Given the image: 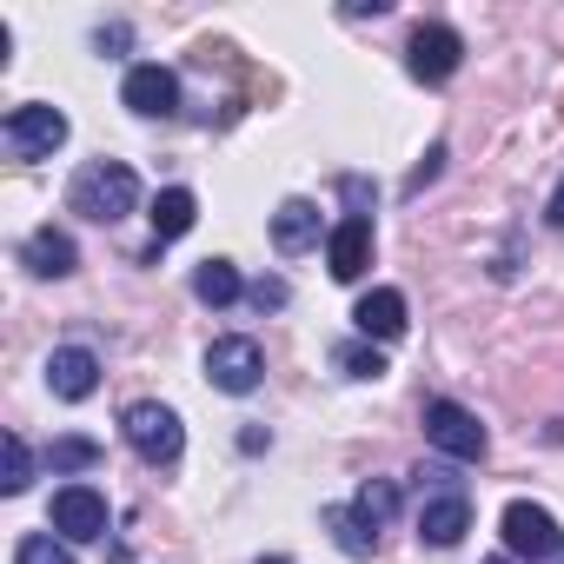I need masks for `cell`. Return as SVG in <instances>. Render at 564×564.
I'll return each instance as SVG.
<instances>
[{"label":"cell","instance_id":"1","mask_svg":"<svg viewBox=\"0 0 564 564\" xmlns=\"http://www.w3.org/2000/svg\"><path fill=\"white\" fill-rule=\"evenodd\" d=\"M67 206H74L80 219L113 226V219H127V213L140 206V173H133L127 160H94V166H80V173H74Z\"/></svg>","mask_w":564,"mask_h":564},{"label":"cell","instance_id":"2","mask_svg":"<svg viewBox=\"0 0 564 564\" xmlns=\"http://www.w3.org/2000/svg\"><path fill=\"white\" fill-rule=\"evenodd\" d=\"M67 113L61 107H47V100H28V107H14L8 120H0V147H8L14 160H54L61 147H67Z\"/></svg>","mask_w":564,"mask_h":564},{"label":"cell","instance_id":"3","mask_svg":"<svg viewBox=\"0 0 564 564\" xmlns=\"http://www.w3.org/2000/svg\"><path fill=\"white\" fill-rule=\"evenodd\" d=\"M120 432H127V445H133L147 465H173V458L186 452V425H180V412H173V405H160V399L127 405Z\"/></svg>","mask_w":564,"mask_h":564},{"label":"cell","instance_id":"4","mask_svg":"<svg viewBox=\"0 0 564 564\" xmlns=\"http://www.w3.org/2000/svg\"><path fill=\"white\" fill-rule=\"evenodd\" d=\"M498 531H505V551H511V557H524V564H551V557L564 551L557 518H551L544 505H531V498H511V505H505V518H498Z\"/></svg>","mask_w":564,"mask_h":564},{"label":"cell","instance_id":"5","mask_svg":"<svg viewBox=\"0 0 564 564\" xmlns=\"http://www.w3.org/2000/svg\"><path fill=\"white\" fill-rule=\"evenodd\" d=\"M425 438L445 458H458V465H478L485 445H491V432L478 425V412H465L458 399H425Z\"/></svg>","mask_w":564,"mask_h":564},{"label":"cell","instance_id":"6","mask_svg":"<svg viewBox=\"0 0 564 564\" xmlns=\"http://www.w3.org/2000/svg\"><path fill=\"white\" fill-rule=\"evenodd\" d=\"M438 485L425 491V505H419V544H432V551H452L465 531H471V498H465V485H452L445 471H432Z\"/></svg>","mask_w":564,"mask_h":564},{"label":"cell","instance_id":"7","mask_svg":"<svg viewBox=\"0 0 564 564\" xmlns=\"http://www.w3.org/2000/svg\"><path fill=\"white\" fill-rule=\"evenodd\" d=\"M405 67H412V80H425V87L452 80V74L465 67V41H458V28H445V21H419V28H412V47H405Z\"/></svg>","mask_w":564,"mask_h":564},{"label":"cell","instance_id":"8","mask_svg":"<svg viewBox=\"0 0 564 564\" xmlns=\"http://www.w3.org/2000/svg\"><path fill=\"white\" fill-rule=\"evenodd\" d=\"M206 379H213L219 392L246 399V392L265 379V352H259L252 339H213V346H206Z\"/></svg>","mask_w":564,"mask_h":564},{"label":"cell","instance_id":"9","mask_svg":"<svg viewBox=\"0 0 564 564\" xmlns=\"http://www.w3.org/2000/svg\"><path fill=\"white\" fill-rule=\"evenodd\" d=\"M54 531H61L67 544L107 538V498H100L94 485H61V491H54Z\"/></svg>","mask_w":564,"mask_h":564},{"label":"cell","instance_id":"10","mask_svg":"<svg viewBox=\"0 0 564 564\" xmlns=\"http://www.w3.org/2000/svg\"><path fill=\"white\" fill-rule=\"evenodd\" d=\"M120 100H127L140 120H166V113H180V74H173V67H160V61H147V67H133V74H127Z\"/></svg>","mask_w":564,"mask_h":564},{"label":"cell","instance_id":"11","mask_svg":"<svg viewBox=\"0 0 564 564\" xmlns=\"http://www.w3.org/2000/svg\"><path fill=\"white\" fill-rule=\"evenodd\" d=\"M47 386H54V399L80 405V399L100 392V359H94L87 346H54V352H47Z\"/></svg>","mask_w":564,"mask_h":564},{"label":"cell","instance_id":"12","mask_svg":"<svg viewBox=\"0 0 564 564\" xmlns=\"http://www.w3.org/2000/svg\"><path fill=\"white\" fill-rule=\"evenodd\" d=\"M326 265H333V279H352L372 265V219H359V213H346L339 226H333V239H326Z\"/></svg>","mask_w":564,"mask_h":564},{"label":"cell","instance_id":"13","mask_svg":"<svg viewBox=\"0 0 564 564\" xmlns=\"http://www.w3.org/2000/svg\"><path fill=\"white\" fill-rule=\"evenodd\" d=\"M352 326H359V339H405V293L399 286H372L352 306Z\"/></svg>","mask_w":564,"mask_h":564},{"label":"cell","instance_id":"14","mask_svg":"<svg viewBox=\"0 0 564 564\" xmlns=\"http://www.w3.org/2000/svg\"><path fill=\"white\" fill-rule=\"evenodd\" d=\"M21 265H28L34 279H67V272L80 265V252H74V239H67L61 226H41V232L21 246Z\"/></svg>","mask_w":564,"mask_h":564},{"label":"cell","instance_id":"15","mask_svg":"<svg viewBox=\"0 0 564 564\" xmlns=\"http://www.w3.org/2000/svg\"><path fill=\"white\" fill-rule=\"evenodd\" d=\"M272 246H279V252L319 246V206H313V199H279V213H272Z\"/></svg>","mask_w":564,"mask_h":564},{"label":"cell","instance_id":"16","mask_svg":"<svg viewBox=\"0 0 564 564\" xmlns=\"http://www.w3.org/2000/svg\"><path fill=\"white\" fill-rule=\"evenodd\" d=\"M153 246H166V239H180V232H193V219H199V199L186 193V186H166L160 199H153Z\"/></svg>","mask_w":564,"mask_h":564},{"label":"cell","instance_id":"17","mask_svg":"<svg viewBox=\"0 0 564 564\" xmlns=\"http://www.w3.org/2000/svg\"><path fill=\"white\" fill-rule=\"evenodd\" d=\"M319 524L333 531V544H339L346 557H372V551H379V531H366L352 505H326V511H319Z\"/></svg>","mask_w":564,"mask_h":564},{"label":"cell","instance_id":"18","mask_svg":"<svg viewBox=\"0 0 564 564\" xmlns=\"http://www.w3.org/2000/svg\"><path fill=\"white\" fill-rule=\"evenodd\" d=\"M193 293L206 300V306H232L246 286H239V265L232 259H199L193 265Z\"/></svg>","mask_w":564,"mask_h":564},{"label":"cell","instance_id":"19","mask_svg":"<svg viewBox=\"0 0 564 564\" xmlns=\"http://www.w3.org/2000/svg\"><path fill=\"white\" fill-rule=\"evenodd\" d=\"M352 511H359V524H366V531L392 524V518H399V485H392V478H366V485H359V498H352Z\"/></svg>","mask_w":564,"mask_h":564},{"label":"cell","instance_id":"20","mask_svg":"<svg viewBox=\"0 0 564 564\" xmlns=\"http://www.w3.org/2000/svg\"><path fill=\"white\" fill-rule=\"evenodd\" d=\"M47 465H54V471H94V465H100V445L80 438V432H67V438L47 445Z\"/></svg>","mask_w":564,"mask_h":564},{"label":"cell","instance_id":"21","mask_svg":"<svg viewBox=\"0 0 564 564\" xmlns=\"http://www.w3.org/2000/svg\"><path fill=\"white\" fill-rule=\"evenodd\" d=\"M333 359H339V372H346V379H386V359H379V346H372V339H352V346H339Z\"/></svg>","mask_w":564,"mask_h":564},{"label":"cell","instance_id":"22","mask_svg":"<svg viewBox=\"0 0 564 564\" xmlns=\"http://www.w3.org/2000/svg\"><path fill=\"white\" fill-rule=\"evenodd\" d=\"M14 564H74V551H67L61 538H47V531H28V538L14 544Z\"/></svg>","mask_w":564,"mask_h":564},{"label":"cell","instance_id":"23","mask_svg":"<svg viewBox=\"0 0 564 564\" xmlns=\"http://www.w3.org/2000/svg\"><path fill=\"white\" fill-rule=\"evenodd\" d=\"M28 485H34V452H28L21 432H8V478H0V491L14 498V491H28Z\"/></svg>","mask_w":564,"mask_h":564},{"label":"cell","instance_id":"24","mask_svg":"<svg viewBox=\"0 0 564 564\" xmlns=\"http://www.w3.org/2000/svg\"><path fill=\"white\" fill-rule=\"evenodd\" d=\"M438 173H445V147H432V153H425V160L412 166V180H405V199H419V193H425V186H432Z\"/></svg>","mask_w":564,"mask_h":564},{"label":"cell","instance_id":"25","mask_svg":"<svg viewBox=\"0 0 564 564\" xmlns=\"http://www.w3.org/2000/svg\"><path fill=\"white\" fill-rule=\"evenodd\" d=\"M252 306L265 313V306H286V279H259L252 286Z\"/></svg>","mask_w":564,"mask_h":564},{"label":"cell","instance_id":"26","mask_svg":"<svg viewBox=\"0 0 564 564\" xmlns=\"http://www.w3.org/2000/svg\"><path fill=\"white\" fill-rule=\"evenodd\" d=\"M544 219H551V226H564V180L551 186V199H544Z\"/></svg>","mask_w":564,"mask_h":564},{"label":"cell","instance_id":"27","mask_svg":"<svg viewBox=\"0 0 564 564\" xmlns=\"http://www.w3.org/2000/svg\"><path fill=\"white\" fill-rule=\"evenodd\" d=\"M265 564H286V557H265Z\"/></svg>","mask_w":564,"mask_h":564},{"label":"cell","instance_id":"28","mask_svg":"<svg viewBox=\"0 0 564 564\" xmlns=\"http://www.w3.org/2000/svg\"><path fill=\"white\" fill-rule=\"evenodd\" d=\"M491 564H511V557H491Z\"/></svg>","mask_w":564,"mask_h":564}]
</instances>
